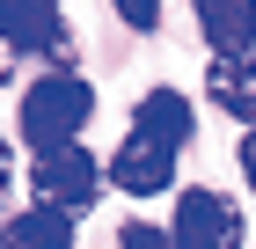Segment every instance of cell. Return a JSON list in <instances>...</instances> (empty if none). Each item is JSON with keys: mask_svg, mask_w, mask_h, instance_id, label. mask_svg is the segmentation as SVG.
I'll return each instance as SVG.
<instances>
[{"mask_svg": "<svg viewBox=\"0 0 256 249\" xmlns=\"http://www.w3.org/2000/svg\"><path fill=\"white\" fill-rule=\"evenodd\" d=\"M132 132H139V139H154V147H168V154H183V147H190V132H198L190 96H176V88H154V96H139Z\"/></svg>", "mask_w": 256, "mask_h": 249, "instance_id": "cell-6", "label": "cell"}, {"mask_svg": "<svg viewBox=\"0 0 256 249\" xmlns=\"http://www.w3.org/2000/svg\"><path fill=\"white\" fill-rule=\"evenodd\" d=\"M30 183H37V205H52V212H66V220H80V212L102 198V161L88 147H52V154H37V169H30Z\"/></svg>", "mask_w": 256, "mask_h": 249, "instance_id": "cell-2", "label": "cell"}, {"mask_svg": "<svg viewBox=\"0 0 256 249\" xmlns=\"http://www.w3.org/2000/svg\"><path fill=\"white\" fill-rule=\"evenodd\" d=\"M110 8H118L132 30H154V22H161V0H110Z\"/></svg>", "mask_w": 256, "mask_h": 249, "instance_id": "cell-11", "label": "cell"}, {"mask_svg": "<svg viewBox=\"0 0 256 249\" xmlns=\"http://www.w3.org/2000/svg\"><path fill=\"white\" fill-rule=\"evenodd\" d=\"M168 242H176V249H242V205H234L227 191H205V183H190V191L176 198Z\"/></svg>", "mask_w": 256, "mask_h": 249, "instance_id": "cell-3", "label": "cell"}, {"mask_svg": "<svg viewBox=\"0 0 256 249\" xmlns=\"http://www.w3.org/2000/svg\"><path fill=\"white\" fill-rule=\"evenodd\" d=\"M205 96L220 103L227 117L256 125V52H234V59H212L205 66Z\"/></svg>", "mask_w": 256, "mask_h": 249, "instance_id": "cell-8", "label": "cell"}, {"mask_svg": "<svg viewBox=\"0 0 256 249\" xmlns=\"http://www.w3.org/2000/svg\"><path fill=\"white\" fill-rule=\"evenodd\" d=\"M0 44L8 52H44L59 59V74H74V37H66V15L59 0H0Z\"/></svg>", "mask_w": 256, "mask_h": 249, "instance_id": "cell-4", "label": "cell"}, {"mask_svg": "<svg viewBox=\"0 0 256 249\" xmlns=\"http://www.w3.org/2000/svg\"><path fill=\"white\" fill-rule=\"evenodd\" d=\"M0 249H74V220L52 212V205L8 212V220H0Z\"/></svg>", "mask_w": 256, "mask_h": 249, "instance_id": "cell-9", "label": "cell"}, {"mask_svg": "<svg viewBox=\"0 0 256 249\" xmlns=\"http://www.w3.org/2000/svg\"><path fill=\"white\" fill-rule=\"evenodd\" d=\"M198 30L212 44V59L256 52V0H198Z\"/></svg>", "mask_w": 256, "mask_h": 249, "instance_id": "cell-7", "label": "cell"}, {"mask_svg": "<svg viewBox=\"0 0 256 249\" xmlns=\"http://www.w3.org/2000/svg\"><path fill=\"white\" fill-rule=\"evenodd\" d=\"M88 117H96V88H88V81L80 74H44V81H30V96H22V139L37 154L80 147Z\"/></svg>", "mask_w": 256, "mask_h": 249, "instance_id": "cell-1", "label": "cell"}, {"mask_svg": "<svg viewBox=\"0 0 256 249\" xmlns=\"http://www.w3.org/2000/svg\"><path fill=\"white\" fill-rule=\"evenodd\" d=\"M110 183L118 191H132V198H161L168 183H176V154L168 147H154V139H139V132H124V147L110 154Z\"/></svg>", "mask_w": 256, "mask_h": 249, "instance_id": "cell-5", "label": "cell"}, {"mask_svg": "<svg viewBox=\"0 0 256 249\" xmlns=\"http://www.w3.org/2000/svg\"><path fill=\"white\" fill-rule=\"evenodd\" d=\"M8 198H15V147L0 139V212H8Z\"/></svg>", "mask_w": 256, "mask_h": 249, "instance_id": "cell-12", "label": "cell"}, {"mask_svg": "<svg viewBox=\"0 0 256 249\" xmlns=\"http://www.w3.org/2000/svg\"><path fill=\"white\" fill-rule=\"evenodd\" d=\"M118 249H176V242H168V227H154V220H124Z\"/></svg>", "mask_w": 256, "mask_h": 249, "instance_id": "cell-10", "label": "cell"}, {"mask_svg": "<svg viewBox=\"0 0 256 249\" xmlns=\"http://www.w3.org/2000/svg\"><path fill=\"white\" fill-rule=\"evenodd\" d=\"M234 161H242V176H249V191H256V125L242 132V147H234Z\"/></svg>", "mask_w": 256, "mask_h": 249, "instance_id": "cell-13", "label": "cell"}]
</instances>
